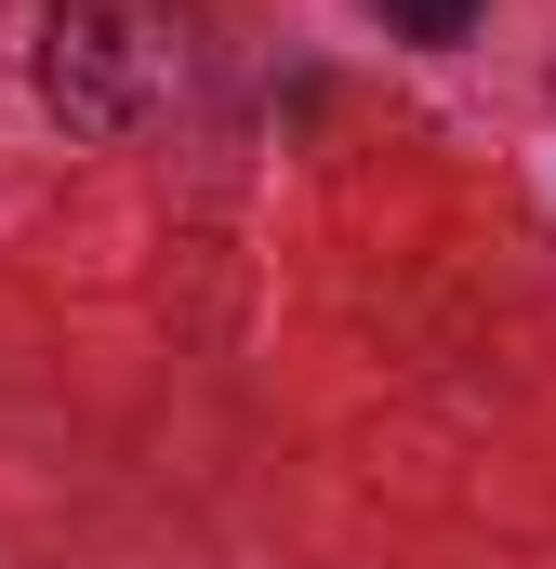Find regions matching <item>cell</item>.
Returning a JSON list of instances; mask_svg holds the SVG:
<instances>
[{
    "instance_id": "1",
    "label": "cell",
    "mask_w": 556,
    "mask_h": 569,
    "mask_svg": "<svg viewBox=\"0 0 556 569\" xmlns=\"http://www.w3.org/2000/svg\"><path fill=\"white\" fill-rule=\"evenodd\" d=\"M385 13H398L411 40H464V27H477V0H385Z\"/></svg>"
}]
</instances>
